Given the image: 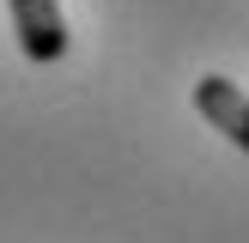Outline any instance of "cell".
Masks as SVG:
<instances>
[{
	"label": "cell",
	"instance_id": "7a4b0ae2",
	"mask_svg": "<svg viewBox=\"0 0 249 243\" xmlns=\"http://www.w3.org/2000/svg\"><path fill=\"white\" fill-rule=\"evenodd\" d=\"M195 109H201L207 128H219L231 146L249 152V97H243V85H231L225 73H207V79H195Z\"/></svg>",
	"mask_w": 249,
	"mask_h": 243
},
{
	"label": "cell",
	"instance_id": "6da1fadb",
	"mask_svg": "<svg viewBox=\"0 0 249 243\" xmlns=\"http://www.w3.org/2000/svg\"><path fill=\"white\" fill-rule=\"evenodd\" d=\"M6 12H12V31H18L24 61L49 67V61L67 55V18H61L55 0H6Z\"/></svg>",
	"mask_w": 249,
	"mask_h": 243
}]
</instances>
